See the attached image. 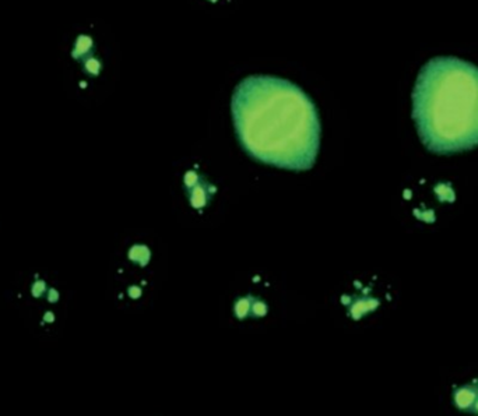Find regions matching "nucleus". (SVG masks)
Listing matches in <instances>:
<instances>
[{"label": "nucleus", "instance_id": "f257e3e1", "mask_svg": "<svg viewBox=\"0 0 478 416\" xmlns=\"http://www.w3.org/2000/svg\"><path fill=\"white\" fill-rule=\"evenodd\" d=\"M231 112L240 147L262 164L306 171L320 148L314 101L294 82L254 74L235 87Z\"/></svg>", "mask_w": 478, "mask_h": 416}, {"label": "nucleus", "instance_id": "f03ea898", "mask_svg": "<svg viewBox=\"0 0 478 416\" xmlns=\"http://www.w3.org/2000/svg\"><path fill=\"white\" fill-rule=\"evenodd\" d=\"M412 119L426 150L450 155L478 147V67L439 56L421 68L412 91Z\"/></svg>", "mask_w": 478, "mask_h": 416}, {"label": "nucleus", "instance_id": "7ed1b4c3", "mask_svg": "<svg viewBox=\"0 0 478 416\" xmlns=\"http://www.w3.org/2000/svg\"><path fill=\"white\" fill-rule=\"evenodd\" d=\"M478 398V387L476 382L458 387L453 393V404L456 408L466 414H472V407Z\"/></svg>", "mask_w": 478, "mask_h": 416}, {"label": "nucleus", "instance_id": "20e7f679", "mask_svg": "<svg viewBox=\"0 0 478 416\" xmlns=\"http://www.w3.org/2000/svg\"><path fill=\"white\" fill-rule=\"evenodd\" d=\"M472 415H476V416H478V398H477V401H476V404H474V407H472Z\"/></svg>", "mask_w": 478, "mask_h": 416}, {"label": "nucleus", "instance_id": "39448f33", "mask_svg": "<svg viewBox=\"0 0 478 416\" xmlns=\"http://www.w3.org/2000/svg\"><path fill=\"white\" fill-rule=\"evenodd\" d=\"M476 384H477V387H478V380H477V382H476Z\"/></svg>", "mask_w": 478, "mask_h": 416}]
</instances>
